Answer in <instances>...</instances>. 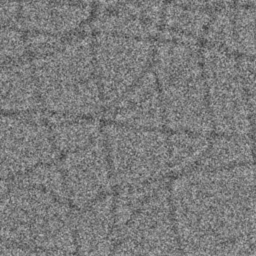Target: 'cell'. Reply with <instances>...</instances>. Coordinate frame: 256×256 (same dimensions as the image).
Wrapping results in <instances>:
<instances>
[{"mask_svg":"<svg viewBox=\"0 0 256 256\" xmlns=\"http://www.w3.org/2000/svg\"><path fill=\"white\" fill-rule=\"evenodd\" d=\"M182 256H247L256 247V168H194L168 185Z\"/></svg>","mask_w":256,"mask_h":256,"instance_id":"cell-1","label":"cell"},{"mask_svg":"<svg viewBox=\"0 0 256 256\" xmlns=\"http://www.w3.org/2000/svg\"><path fill=\"white\" fill-rule=\"evenodd\" d=\"M41 108L49 115L93 118L104 108L96 78L93 38L75 34L32 57Z\"/></svg>","mask_w":256,"mask_h":256,"instance_id":"cell-2","label":"cell"},{"mask_svg":"<svg viewBox=\"0 0 256 256\" xmlns=\"http://www.w3.org/2000/svg\"><path fill=\"white\" fill-rule=\"evenodd\" d=\"M155 74L164 125L171 131L207 135L212 131L201 52L197 45L163 40L154 46Z\"/></svg>","mask_w":256,"mask_h":256,"instance_id":"cell-3","label":"cell"},{"mask_svg":"<svg viewBox=\"0 0 256 256\" xmlns=\"http://www.w3.org/2000/svg\"><path fill=\"white\" fill-rule=\"evenodd\" d=\"M14 180L18 185L0 195V245L47 253L75 249L64 202L42 187Z\"/></svg>","mask_w":256,"mask_h":256,"instance_id":"cell-4","label":"cell"},{"mask_svg":"<svg viewBox=\"0 0 256 256\" xmlns=\"http://www.w3.org/2000/svg\"><path fill=\"white\" fill-rule=\"evenodd\" d=\"M102 134L112 181L119 189L163 181L171 173L168 134L112 122Z\"/></svg>","mask_w":256,"mask_h":256,"instance_id":"cell-5","label":"cell"},{"mask_svg":"<svg viewBox=\"0 0 256 256\" xmlns=\"http://www.w3.org/2000/svg\"><path fill=\"white\" fill-rule=\"evenodd\" d=\"M201 58L212 130L218 135L248 136L251 116L239 59L210 45L205 46Z\"/></svg>","mask_w":256,"mask_h":256,"instance_id":"cell-6","label":"cell"},{"mask_svg":"<svg viewBox=\"0 0 256 256\" xmlns=\"http://www.w3.org/2000/svg\"><path fill=\"white\" fill-rule=\"evenodd\" d=\"M111 256H182L168 185H161L116 228Z\"/></svg>","mask_w":256,"mask_h":256,"instance_id":"cell-7","label":"cell"},{"mask_svg":"<svg viewBox=\"0 0 256 256\" xmlns=\"http://www.w3.org/2000/svg\"><path fill=\"white\" fill-rule=\"evenodd\" d=\"M93 46L96 78L108 110L149 70L155 45L148 39L97 33Z\"/></svg>","mask_w":256,"mask_h":256,"instance_id":"cell-8","label":"cell"},{"mask_svg":"<svg viewBox=\"0 0 256 256\" xmlns=\"http://www.w3.org/2000/svg\"><path fill=\"white\" fill-rule=\"evenodd\" d=\"M56 156L46 120L36 113L0 112V183L51 163Z\"/></svg>","mask_w":256,"mask_h":256,"instance_id":"cell-9","label":"cell"},{"mask_svg":"<svg viewBox=\"0 0 256 256\" xmlns=\"http://www.w3.org/2000/svg\"><path fill=\"white\" fill-rule=\"evenodd\" d=\"M60 170L65 196L80 209L109 194L113 181L103 134L87 147L64 154Z\"/></svg>","mask_w":256,"mask_h":256,"instance_id":"cell-10","label":"cell"},{"mask_svg":"<svg viewBox=\"0 0 256 256\" xmlns=\"http://www.w3.org/2000/svg\"><path fill=\"white\" fill-rule=\"evenodd\" d=\"M90 5L48 0H23L20 7L19 26L28 33L66 38L87 22Z\"/></svg>","mask_w":256,"mask_h":256,"instance_id":"cell-11","label":"cell"},{"mask_svg":"<svg viewBox=\"0 0 256 256\" xmlns=\"http://www.w3.org/2000/svg\"><path fill=\"white\" fill-rule=\"evenodd\" d=\"M74 241L79 255L111 256L116 243L114 197L106 194L81 209Z\"/></svg>","mask_w":256,"mask_h":256,"instance_id":"cell-12","label":"cell"},{"mask_svg":"<svg viewBox=\"0 0 256 256\" xmlns=\"http://www.w3.org/2000/svg\"><path fill=\"white\" fill-rule=\"evenodd\" d=\"M107 112L112 123L133 128H161L163 109L154 72L148 70Z\"/></svg>","mask_w":256,"mask_h":256,"instance_id":"cell-13","label":"cell"},{"mask_svg":"<svg viewBox=\"0 0 256 256\" xmlns=\"http://www.w3.org/2000/svg\"><path fill=\"white\" fill-rule=\"evenodd\" d=\"M41 108L30 61L19 59L0 67V112L30 114Z\"/></svg>","mask_w":256,"mask_h":256,"instance_id":"cell-14","label":"cell"},{"mask_svg":"<svg viewBox=\"0 0 256 256\" xmlns=\"http://www.w3.org/2000/svg\"><path fill=\"white\" fill-rule=\"evenodd\" d=\"M47 116L46 122L57 153L67 154L82 149L102 137L99 122L94 118Z\"/></svg>","mask_w":256,"mask_h":256,"instance_id":"cell-15","label":"cell"},{"mask_svg":"<svg viewBox=\"0 0 256 256\" xmlns=\"http://www.w3.org/2000/svg\"><path fill=\"white\" fill-rule=\"evenodd\" d=\"M210 19L211 14L206 9L190 8L170 2L162 13L164 40L197 45V40L204 36Z\"/></svg>","mask_w":256,"mask_h":256,"instance_id":"cell-16","label":"cell"},{"mask_svg":"<svg viewBox=\"0 0 256 256\" xmlns=\"http://www.w3.org/2000/svg\"><path fill=\"white\" fill-rule=\"evenodd\" d=\"M254 147L248 136L218 135L209 142L197 166L214 169L250 164L255 157Z\"/></svg>","mask_w":256,"mask_h":256,"instance_id":"cell-17","label":"cell"},{"mask_svg":"<svg viewBox=\"0 0 256 256\" xmlns=\"http://www.w3.org/2000/svg\"><path fill=\"white\" fill-rule=\"evenodd\" d=\"M205 135L176 131L168 134L170 172L181 174L198 165L208 145Z\"/></svg>","mask_w":256,"mask_h":256,"instance_id":"cell-18","label":"cell"},{"mask_svg":"<svg viewBox=\"0 0 256 256\" xmlns=\"http://www.w3.org/2000/svg\"><path fill=\"white\" fill-rule=\"evenodd\" d=\"M207 45L236 52L235 11L229 6L216 10L204 34Z\"/></svg>","mask_w":256,"mask_h":256,"instance_id":"cell-19","label":"cell"},{"mask_svg":"<svg viewBox=\"0 0 256 256\" xmlns=\"http://www.w3.org/2000/svg\"><path fill=\"white\" fill-rule=\"evenodd\" d=\"M26 51V39L21 31L0 26V67L23 58Z\"/></svg>","mask_w":256,"mask_h":256,"instance_id":"cell-20","label":"cell"},{"mask_svg":"<svg viewBox=\"0 0 256 256\" xmlns=\"http://www.w3.org/2000/svg\"><path fill=\"white\" fill-rule=\"evenodd\" d=\"M21 2L18 0H0V26H19Z\"/></svg>","mask_w":256,"mask_h":256,"instance_id":"cell-21","label":"cell"},{"mask_svg":"<svg viewBox=\"0 0 256 256\" xmlns=\"http://www.w3.org/2000/svg\"><path fill=\"white\" fill-rule=\"evenodd\" d=\"M99 6V12L112 11L130 4L145 5L142 0H96Z\"/></svg>","mask_w":256,"mask_h":256,"instance_id":"cell-22","label":"cell"},{"mask_svg":"<svg viewBox=\"0 0 256 256\" xmlns=\"http://www.w3.org/2000/svg\"><path fill=\"white\" fill-rule=\"evenodd\" d=\"M171 3L190 7V8H199L205 9L206 8V0H170Z\"/></svg>","mask_w":256,"mask_h":256,"instance_id":"cell-23","label":"cell"},{"mask_svg":"<svg viewBox=\"0 0 256 256\" xmlns=\"http://www.w3.org/2000/svg\"><path fill=\"white\" fill-rule=\"evenodd\" d=\"M230 0H206V8L209 9H220L226 6H229Z\"/></svg>","mask_w":256,"mask_h":256,"instance_id":"cell-24","label":"cell"},{"mask_svg":"<svg viewBox=\"0 0 256 256\" xmlns=\"http://www.w3.org/2000/svg\"><path fill=\"white\" fill-rule=\"evenodd\" d=\"M240 7H256V0H235Z\"/></svg>","mask_w":256,"mask_h":256,"instance_id":"cell-25","label":"cell"},{"mask_svg":"<svg viewBox=\"0 0 256 256\" xmlns=\"http://www.w3.org/2000/svg\"><path fill=\"white\" fill-rule=\"evenodd\" d=\"M48 1H59V2H67V3H75V4H85L90 5L93 0H48Z\"/></svg>","mask_w":256,"mask_h":256,"instance_id":"cell-26","label":"cell"}]
</instances>
